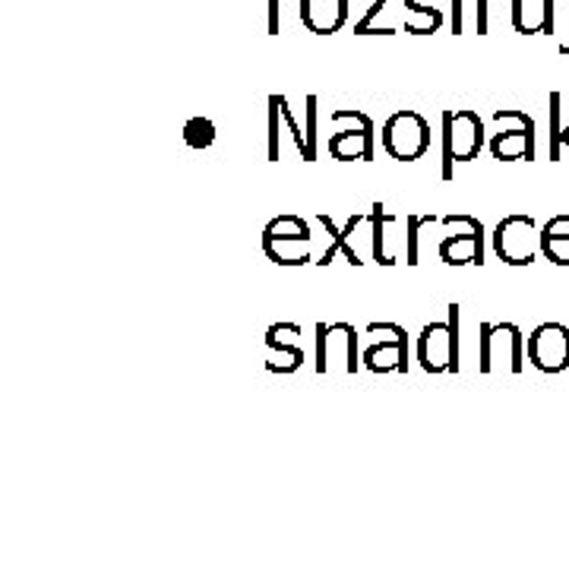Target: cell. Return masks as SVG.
Instances as JSON below:
<instances>
[{
	"label": "cell",
	"mask_w": 569,
	"mask_h": 569,
	"mask_svg": "<svg viewBox=\"0 0 569 569\" xmlns=\"http://www.w3.org/2000/svg\"><path fill=\"white\" fill-rule=\"evenodd\" d=\"M418 361L427 373L459 370V305H449V320H433L421 329Z\"/></svg>",
	"instance_id": "cell-1"
},
{
	"label": "cell",
	"mask_w": 569,
	"mask_h": 569,
	"mask_svg": "<svg viewBox=\"0 0 569 569\" xmlns=\"http://www.w3.org/2000/svg\"><path fill=\"white\" fill-rule=\"evenodd\" d=\"M497 133L490 137V152L497 162H529L535 159V121L519 108H500L493 114Z\"/></svg>",
	"instance_id": "cell-2"
},
{
	"label": "cell",
	"mask_w": 569,
	"mask_h": 569,
	"mask_svg": "<svg viewBox=\"0 0 569 569\" xmlns=\"http://www.w3.org/2000/svg\"><path fill=\"white\" fill-rule=\"evenodd\" d=\"M493 253L507 266H531L541 257V228L531 216H507L493 228Z\"/></svg>",
	"instance_id": "cell-3"
},
{
	"label": "cell",
	"mask_w": 569,
	"mask_h": 569,
	"mask_svg": "<svg viewBox=\"0 0 569 569\" xmlns=\"http://www.w3.org/2000/svg\"><path fill=\"white\" fill-rule=\"evenodd\" d=\"M332 123L342 127L329 137V156L336 162H373V121L365 111L342 108L332 114Z\"/></svg>",
	"instance_id": "cell-4"
},
{
	"label": "cell",
	"mask_w": 569,
	"mask_h": 569,
	"mask_svg": "<svg viewBox=\"0 0 569 569\" xmlns=\"http://www.w3.org/2000/svg\"><path fill=\"white\" fill-rule=\"evenodd\" d=\"M383 149L396 162H418L425 159L430 149V123L418 114V111H396L387 123H383Z\"/></svg>",
	"instance_id": "cell-5"
},
{
	"label": "cell",
	"mask_w": 569,
	"mask_h": 569,
	"mask_svg": "<svg viewBox=\"0 0 569 569\" xmlns=\"http://www.w3.org/2000/svg\"><path fill=\"white\" fill-rule=\"evenodd\" d=\"M526 339L516 323H481V373H522Z\"/></svg>",
	"instance_id": "cell-6"
},
{
	"label": "cell",
	"mask_w": 569,
	"mask_h": 569,
	"mask_svg": "<svg viewBox=\"0 0 569 569\" xmlns=\"http://www.w3.org/2000/svg\"><path fill=\"white\" fill-rule=\"evenodd\" d=\"M358 361L355 326L317 323V373H355Z\"/></svg>",
	"instance_id": "cell-7"
},
{
	"label": "cell",
	"mask_w": 569,
	"mask_h": 569,
	"mask_svg": "<svg viewBox=\"0 0 569 569\" xmlns=\"http://www.w3.org/2000/svg\"><path fill=\"white\" fill-rule=\"evenodd\" d=\"M367 336L373 342L365 348L361 361L373 373H392V370H408V332L396 323H370Z\"/></svg>",
	"instance_id": "cell-8"
},
{
	"label": "cell",
	"mask_w": 569,
	"mask_h": 569,
	"mask_svg": "<svg viewBox=\"0 0 569 569\" xmlns=\"http://www.w3.org/2000/svg\"><path fill=\"white\" fill-rule=\"evenodd\" d=\"M526 355L538 370L560 373L569 367V329L560 323H541L526 339Z\"/></svg>",
	"instance_id": "cell-9"
},
{
	"label": "cell",
	"mask_w": 569,
	"mask_h": 569,
	"mask_svg": "<svg viewBox=\"0 0 569 569\" xmlns=\"http://www.w3.org/2000/svg\"><path fill=\"white\" fill-rule=\"evenodd\" d=\"M301 336L298 323H276L266 329V348H269V361L266 370L272 373H295L305 365V348L295 346V339Z\"/></svg>",
	"instance_id": "cell-10"
},
{
	"label": "cell",
	"mask_w": 569,
	"mask_h": 569,
	"mask_svg": "<svg viewBox=\"0 0 569 569\" xmlns=\"http://www.w3.org/2000/svg\"><path fill=\"white\" fill-rule=\"evenodd\" d=\"M449 130H452V152H456V162H471L478 159L481 146L488 142V127L481 121V114H475L471 108H459V111H449Z\"/></svg>",
	"instance_id": "cell-11"
},
{
	"label": "cell",
	"mask_w": 569,
	"mask_h": 569,
	"mask_svg": "<svg viewBox=\"0 0 569 569\" xmlns=\"http://www.w3.org/2000/svg\"><path fill=\"white\" fill-rule=\"evenodd\" d=\"M557 0H509V22L519 36H550L553 39Z\"/></svg>",
	"instance_id": "cell-12"
},
{
	"label": "cell",
	"mask_w": 569,
	"mask_h": 569,
	"mask_svg": "<svg viewBox=\"0 0 569 569\" xmlns=\"http://www.w3.org/2000/svg\"><path fill=\"white\" fill-rule=\"evenodd\" d=\"M373 247H377V222L373 212L351 216L342 228V257L351 266H365L373 260Z\"/></svg>",
	"instance_id": "cell-13"
},
{
	"label": "cell",
	"mask_w": 569,
	"mask_h": 569,
	"mask_svg": "<svg viewBox=\"0 0 569 569\" xmlns=\"http://www.w3.org/2000/svg\"><path fill=\"white\" fill-rule=\"evenodd\" d=\"M298 20L313 36H332L348 22V0H301Z\"/></svg>",
	"instance_id": "cell-14"
},
{
	"label": "cell",
	"mask_w": 569,
	"mask_h": 569,
	"mask_svg": "<svg viewBox=\"0 0 569 569\" xmlns=\"http://www.w3.org/2000/svg\"><path fill=\"white\" fill-rule=\"evenodd\" d=\"M263 250L272 263L305 266L313 260V234H298V238H269V234H263Z\"/></svg>",
	"instance_id": "cell-15"
},
{
	"label": "cell",
	"mask_w": 569,
	"mask_h": 569,
	"mask_svg": "<svg viewBox=\"0 0 569 569\" xmlns=\"http://www.w3.org/2000/svg\"><path fill=\"white\" fill-rule=\"evenodd\" d=\"M440 260L447 266H481L485 263V234H443Z\"/></svg>",
	"instance_id": "cell-16"
},
{
	"label": "cell",
	"mask_w": 569,
	"mask_h": 569,
	"mask_svg": "<svg viewBox=\"0 0 569 569\" xmlns=\"http://www.w3.org/2000/svg\"><path fill=\"white\" fill-rule=\"evenodd\" d=\"M440 26H443L440 0H406V32L433 36Z\"/></svg>",
	"instance_id": "cell-17"
},
{
	"label": "cell",
	"mask_w": 569,
	"mask_h": 569,
	"mask_svg": "<svg viewBox=\"0 0 569 569\" xmlns=\"http://www.w3.org/2000/svg\"><path fill=\"white\" fill-rule=\"evenodd\" d=\"M541 253L553 266H569V216H557L541 228Z\"/></svg>",
	"instance_id": "cell-18"
},
{
	"label": "cell",
	"mask_w": 569,
	"mask_h": 569,
	"mask_svg": "<svg viewBox=\"0 0 569 569\" xmlns=\"http://www.w3.org/2000/svg\"><path fill=\"white\" fill-rule=\"evenodd\" d=\"M430 224H437L433 216H406V263H421V238Z\"/></svg>",
	"instance_id": "cell-19"
},
{
	"label": "cell",
	"mask_w": 569,
	"mask_h": 569,
	"mask_svg": "<svg viewBox=\"0 0 569 569\" xmlns=\"http://www.w3.org/2000/svg\"><path fill=\"white\" fill-rule=\"evenodd\" d=\"M282 96H269V162L282 159Z\"/></svg>",
	"instance_id": "cell-20"
},
{
	"label": "cell",
	"mask_w": 569,
	"mask_h": 569,
	"mask_svg": "<svg viewBox=\"0 0 569 569\" xmlns=\"http://www.w3.org/2000/svg\"><path fill=\"white\" fill-rule=\"evenodd\" d=\"M183 142L190 149H209L216 142V123L209 118H190L183 123Z\"/></svg>",
	"instance_id": "cell-21"
},
{
	"label": "cell",
	"mask_w": 569,
	"mask_h": 569,
	"mask_svg": "<svg viewBox=\"0 0 569 569\" xmlns=\"http://www.w3.org/2000/svg\"><path fill=\"white\" fill-rule=\"evenodd\" d=\"M387 3L389 0H370L365 17L355 22V36H396L392 26H377V17L387 10Z\"/></svg>",
	"instance_id": "cell-22"
},
{
	"label": "cell",
	"mask_w": 569,
	"mask_h": 569,
	"mask_svg": "<svg viewBox=\"0 0 569 569\" xmlns=\"http://www.w3.org/2000/svg\"><path fill=\"white\" fill-rule=\"evenodd\" d=\"M263 234H269V238H298V234H310V222H305L301 216H279L266 224Z\"/></svg>",
	"instance_id": "cell-23"
},
{
	"label": "cell",
	"mask_w": 569,
	"mask_h": 569,
	"mask_svg": "<svg viewBox=\"0 0 569 569\" xmlns=\"http://www.w3.org/2000/svg\"><path fill=\"white\" fill-rule=\"evenodd\" d=\"M317 224L323 228L326 234H329V241H326V250L320 253V260H313L317 266H329L336 260V253H342V228H336V222L329 219V216H317Z\"/></svg>",
	"instance_id": "cell-24"
},
{
	"label": "cell",
	"mask_w": 569,
	"mask_h": 569,
	"mask_svg": "<svg viewBox=\"0 0 569 569\" xmlns=\"http://www.w3.org/2000/svg\"><path fill=\"white\" fill-rule=\"evenodd\" d=\"M317 96L305 99V137H307V159L305 162H317Z\"/></svg>",
	"instance_id": "cell-25"
},
{
	"label": "cell",
	"mask_w": 569,
	"mask_h": 569,
	"mask_svg": "<svg viewBox=\"0 0 569 569\" xmlns=\"http://www.w3.org/2000/svg\"><path fill=\"white\" fill-rule=\"evenodd\" d=\"M440 121H443V130H440V133H443V156H440V178H443V181H452V178H456V152H452V130H449V111H443V118H440Z\"/></svg>",
	"instance_id": "cell-26"
},
{
	"label": "cell",
	"mask_w": 569,
	"mask_h": 569,
	"mask_svg": "<svg viewBox=\"0 0 569 569\" xmlns=\"http://www.w3.org/2000/svg\"><path fill=\"white\" fill-rule=\"evenodd\" d=\"M553 39H557V51L569 54V0H557V17H553Z\"/></svg>",
	"instance_id": "cell-27"
},
{
	"label": "cell",
	"mask_w": 569,
	"mask_h": 569,
	"mask_svg": "<svg viewBox=\"0 0 569 569\" xmlns=\"http://www.w3.org/2000/svg\"><path fill=\"white\" fill-rule=\"evenodd\" d=\"M440 228L447 234H485V224L471 216H447V219H440Z\"/></svg>",
	"instance_id": "cell-28"
},
{
	"label": "cell",
	"mask_w": 569,
	"mask_h": 569,
	"mask_svg": "<svg viewBox=\"0 0 569 569\" xmlns=\"http://www.w3.org/2000/svg\"><path fill=\"white\" fill-rule=\"evenodd\" d=\"M282 118H284V130H288V137H291V142H295V149L301 152V159H307L305 130H301L298 121H295V114H291V108H288V99H284V96H282Z\"/></svg>",
	"instance_id": "cell-29"
},
{
	"label": "cell",
	"mask_w": 569,
	"mask_h": 569,
	"mask_svg": "<svg viewBox=\"0 0 569 569\" xmlns=\"http://www.w3.org/2000/svg\"><path fill=\"white\" fill-rule=\"evenodd\" d=\"M475 22H478V36H488L490 32V0H478V7H475Z\"/></svg>",
	"instance_id": "cell-30"
},
{
	"label": "cell",
	"mask_w": 569,
	"mask_h": 569,
	"mask_svg": "<svg viewBox=\"0 0 569 569\" xmlns=\"http://www.w3.org/2000/svg\"><path fill=\"white\" fill-rule=\"evenodd\" d=\"M282 29V0H269V36H279Z\"/></svg>",
	"instance_id": "cell-31"
},
{
	"label": "cell",
	"mask_w": 569,
	"mask_h": 569,
	"mask_svg": "<svg viewBox=\"0 0 569 569\" xmlns=\"http://www.w3.org/2000/svg\"><path fill=\"white\" fill-rule=\"evenodd\" d=\"M563 149H569V123L560 130L557 142H550V162H560L563 159Z\"/></svg>",
	"instance_id": "cell-32"
},
{
	"label": "cell",
	"mask_w": 569,
	"mask_h": 569,
	"mask_svg": "<svg viewBox=\"0 0 569 569\" xmlns=\"http://www.w3.org/2000/svg\"><path fill=\"white\" fill-rule=\"evenodd\" d=\"M449 26H452V36H462V29H466V17H462V0H452V17H449Z\"/></svg>",
	"instance_id": "cell-33"
}]
</instances>
